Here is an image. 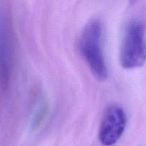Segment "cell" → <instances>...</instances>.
<instances>
[{
    "mask_svg": "<svg viewBox=\"0 0 146 146\" xmlns=\"http://www.w3.org/2000/svg\"><path fill=\"white\" fill-rule=\"evenodd\" d=\"M47 113H48V105L47 103L43 102L36 111L32 121H31V127L33 131L38 129L41 126L47 116Z\"/></svg>",
    "mask_w": 146,
    "mask_h": 146,
    "instance_id": "obj_4",
    "label": "cell"
},
{
    "mask_svg": "<svg viewBox=\"0 0 146 146\" xmlns=\"http://www.w3.org/2000/svg\"><path fill=\"white\" fill-rule=\"evenodd\" d=\"M127 124V117L123 108L118 105H111L106 109L100 128L98 138L104 146H111L118 141L124 133Z\"/></svg>",
    "mask_w": 146,
    "mask_h": 146,
    "instance_id": "obj_3",
    "label": "cell"
},
{
    "mask_svg": "<svg viewBox=\"0 0 146 146\" xmlns=\"http://www.w3.org/2000/svg\"><path fill=\"white\" fill-rule=\"evenodd\" d=\"M101 38L100 21L91 20L80 35L79 48L93 75L100 81H104L107 77V70L102 49Z\"/></svg>",
    "mask_w": 146,
    "mask_h": 146,
    "instance_id": "obj_2",
    "label": "cell"
},
{
    "mask_svg": "<svg viewBox=\"0 0 146 146\" xmlns=\"http://www.w3.org/2000/svg\"><path fill=\"white\" fill-rule=\"evenodd\" d=\"M146 24L142 17L129 21L120 49V61L126 69L140 68L146 61Z\"/></svg>",
    "mask_w": 146,
    "mask_h": 146,
    "instance_id": "obj_1",
    "label": "cell"
}]
</instances>
